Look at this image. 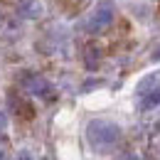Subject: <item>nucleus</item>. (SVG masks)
Returning <instances> with one entry per match:
<instances>
[{
    "label": "nucleus",
    "instance_id": "obj_1",
    "mask_svg": "<svg viewBox=\"0 0 160 160\" xmlns=\"http://www.w3.org/2000/svg\"><path fill=\"white\" fill-rule=\"evenodd\" d=\"M86 140H89V145L96 150V153H108L116 143L121 140V128L116 123H111V121H91L89 126H86Z\"/></svg>",
    "mask_w": 160,
    "mask_h": 160
},
{
    "label": "nucleus",
    "instance_id": "obj_2",
    "mask_svg": "<svg viewBox=\"0 0 160 160\" xmlns=\"http://www.w3.org/2000/svg\"><path fill=\"white\" fill-rule=\"evenodd\" d=\"M113 20V8L108 5V2H99L96 5V10L89 15V22H86V27H89V32H103L108 25Z\"/></svg>",
    "mask_w": 160,
    "mask_h": 160
},
{
    "label": "nucleus",
    "instance_id": "obj_3",
    "mask_svg": "<svg viewBox=\"0 0 160 160\" xmlns=\"http://www.w3.org/2000/svg\"><path fill=\"white\" fill-rule=\"evenodd\" d=\"M22 86L30 91V94H35V96H40V99H52V86H49V81L40 77V74H25L22 77Z\"/></svg>",
    "mask_w": 160,
    "mask_h": 160
},
{
    "label": "nucleus",
    "instance_id": "obj_4",
    "mask_svg": "<svg viewBox=\"0 0 160 160\" xmlns=\"http://www.w3.org/2000/svg\"><path fill=\"white\" fill-rule=\"evenodd\" d=\"M155 89H160V69L158 72H150L148 77H143V79L138 81V89H136V91L143 96V94H150V91H155Z\"/></svg>",
    "mask_w": 160,
    "mask_h": 160
},
{
    "label": "nucleus",
    "instance_id": "obj_5",
    "mask_svg": "<svg viewBox=\"0 0 160 160\" xmlns=\"http://www.w3.org/2000/svg\"><path fill=\"white\" fill-rule=\"evenodd\" d=\"M42 12H44V5L40 0H25L20 8V15L27 20H37V18H42Z\"/></svg>",
    "mask_w": 160,
    "mask_h": 160
},
{
    "label": "nucleus",
    "instance_id": "obj_6",
    "mask_svg": "<svg viewBox=\"0 0 160 160\" xmlns=\"http://www.w3.org/2000/svg\"><path fill=\"white\" fill-rule=\"evenodd\" d=\"M84 62H86L89 69H96L99 67V62H101V47L99 44H89L84 49Z\"/></svg>",
    "mask_w": 160,
    "mask_h": 160
},
{
    "label": "nucleus",
    "instance_id": "obj_7",
    "mask_svg": "<svg viewBox=\"0 0 160 160\" xmlns=\"http://www.w3.org/2000/svg\"><path fill=\"white\" fill-rule=\"evenodd\" d=\"M158 103H160V89H155V91H150V94H143L140 108H143V111H148V108H155Z\"/></svg>",
    "mask_w": 160,
    "mask_h": 160
},
{
    "label": "nucleus",
    "instance_id": "obj_8",
    "mask_svg": "<svg viewBox=\"0 0 160 160\" xmlns=\"http://www.w3.org/2000/svg\"><path fill=\"white\" fill-rule=\"evenodd\" d=\"M5 123H8V118H5V113H2V111H0V131H2V128H5Z\"/></svg>",
    "mask_w": 160,
    "mask_h": 160
},
{
    "label": "nucleus",
    "instance_id": "obj_9",
    "mask_svg": "<svg viewBox=\"0 0 160 160\" xmlns=\"http://www.w3.org/2000/svg\"><path fill=\"white\" fill-rule=\"evenodd\" d=\"M18 160H32V155H30V153H25V150H22V153H20V158H18Z\"/></svg>",
    "mask_w": 160,
    "mask_h": 160
},
{
    "label": "nucleus",
    "instance_id": "obj_10",
    "mask_svg": "<svg viewBox=\"0 0 160 160\" xmlns=\"http://www.w3.org/2000/svg\"><path fill=\"white\" fill-rule=\"evenodd\" d=\"M153 59H160V49L155 52V54H153Z\"/></svg>",
    "mask_w": 160,
    "mask_h": 160
},
{
    "label": "nucleus",
    "instance_id": "obj_11",
    "mask_svg": "<svg viewBox=\"0 0 160 160\" xmlns=\"http://www.w3.org/2000/svg\"><path fill=\"white\" fill-rule=\"evenodd\" d=\"M0 160H8V155H5V153H0Z\"/></svg>",
    "mask_w": 160,
    "mask_h": 160
},
{
    "label": "nucleus",
    "instance_id": "obj_12",
    "mask_svg": "<svg viewBox=\"0 0 160 160\" xmlns=\"http://www.w3.org/2000/svg\"><path fill=\"white\" fill-rule=\"evenodd\" d=\"M126 160H138V158H136V155H128V158H126Z\"/></svg>",
    "mask_w": 160,
    "mask_h": 160
}]
</instances>
